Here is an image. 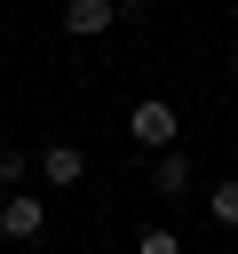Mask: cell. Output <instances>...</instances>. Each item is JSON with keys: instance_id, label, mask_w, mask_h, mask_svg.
I'll return each instance as SVG.
<instances>
[{"instance_id": "cell-1", "label": "cell", "mask_w": 238, "mask_h": 254, "mask_svg": "<svg viewBox=\"0 0 238 254\" xmlns=\"http://www.w3.org/2000/svg\"><path fill=\"white\" fill-rule=\"evenodd\" d=\"M127 135H135V151H175V135H182V119H175V103L167 95H143L135 111H127Z\"/></svg>"}, {"instance_id": "cell-2", "label": "cell", "mask_w": 238, "mask_h": 254, "mask_svg": "<svg viewBox=\"0 0 238 254\" xmlns=\"http://www.w3.org/2000/svg\"><path fill=\"white\" fill-rule=\"evenodd\" d=\"M48 230V198L40 190H0V238L8 246H32Z\"/></svg>"}, {"instance_id": "cell-3", "label": "cell", "mask_w": 238, "mask_h": 254, "mask_svg": "<svg viewBox=\"0 0 238 254\" xmlns=\"http://www.w3.org/2000/svg\"><path fill=\"white\" fill-rule=\"evenodd\" d=\"M79 175H87V151H79V143H48V151H40V183H48V190H71Z\"/></svg>"}, {"instance_id": "cell-4", "label": "cell", "mask_w": 238, "mask_h": 254, "mask_svg": "<svg viewBox=\"0 0 238 254\" xmlns=\"http://www.w3.org/2000/svg\"><path fill=\"white\" fill-rule=\"evenodd\" d=\"M111 24H119L111 0H63V32H71V40H95V32H111Z\"/></svg>"}, {"instance_id": "cell-5", "label": "cell", "mask_w": 238, "mask_h": 254, "mask_svg": "<svg viewBox=\"0 0 238 254\" xmlns=\"http://www.w3.org/2000/svg\"><path fill=\"white\" fill-rule=\"evenodd\" d=\"M190 190V151H159L151 159V198H182Z\"/></svg>"}, {"instance_id": "cell-6", "label": "cell", "mask_w": 238, "mask_h": 254, "mask_svg": "<svg viewBox=\"0 0 238 254\" xmlns=\"http://www.w3.org/2000/svg\"><path fill=\"white\" fill-rule=\"evenodd\" d=\"M206 214H214V222H230V230H238V183H214V190H206Z\"/></svg>"}, {"instance_id": "cell-7", "label": "cell", "mask_w": 238, "mask_h": 254, "mask_svg": "<svg viewBox=\"0 0 238 254\" xmlns=\"http://www.w3.org/2000/svg\"><path fill=\"white\" fill-rule=\"evenodd\" d=\"M24 175H32V159L24 151H0V190H24Z\"/></svg>"}, {"instance_id": "cell-8", "label": "cell", "mask_w": 238, "mask_h": 254, "mask_svg": "<svg viewBox=\"0 0 238 254\" xmlns=\"http://www.w3.org/2000/svg\"><path fill=\"white\" fill-rule=\"evenodd\" d=\"M135 254H182V238H175V230H143V246H135Z\"/></svg>"}, {"instance_id": "cell-9", "label": "cell", "mask_w": 238, "mask_h": 254, "mask_svg": "<svg viewBox=\"0 0 238 254\" xmlns=\"http://www.w3.org/2000/svg\"><path fill=\"white\" fill-rule=\"evenodd\" d=\"M111 8H119V16H151V0H111Z\"/></svg>"}, {"instance_id": "cell-10", "label": "cell", "mask_w": 238, "mask_h": 254, "mask_svg": "<svg viewBox=\"0 0 238 254\" xmlns=\"http://www.w3.org/2000/svg\"><path fill=\"white\" fill-rule=\"evenodd\" d=\"M230 87H238V56H230Z\"/></svg>"}, {"instance_id": "cell-11", "label": "cell", "mask_w": 238, "mask_h": 254, "mask_svg": "<svg viewBox=\"0 0 238 254\" xmlns=\"http://www.w3.org/2000/svg\"><path fill=\"white\" fill-rule=\"evenodd\" d=\"M230 254H238V246H230Z\"/></svg>"}]
</instances>
